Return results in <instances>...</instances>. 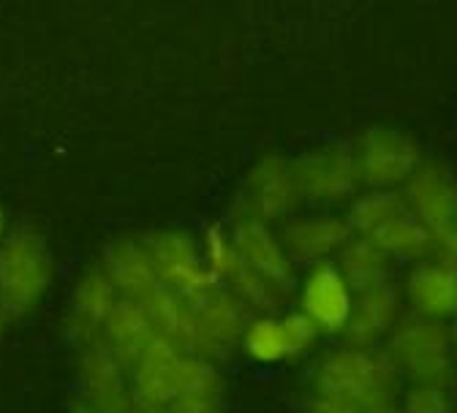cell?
Wrapping results in <instances>:
<instances>
[{
	"mask_svg": "<svg viewBox=\"0 0 457 413\" xmlns=\"http://www.w3.org/2000/svg\"><path fill=\"white\" fill-rule=\"evenodd\" d=\"M368 413H400V405H395V402H389V405H381V408H373V410H368Z\"/></svg>",
	"mask_w": 457,
	"mask_h": 413,
	"instance_id": "31",
	"label": "cell"
},
{
	"mask_svg": "<svg viewBox=\"0 0 457 413\" xmlns=\"http://www.w3.org/2000/svg\"><path fill=\"white\" fill-rule=\"evenodd\" d=\"M335 264L354 293H362L381 283H389V259L365 237H352L340 248Z\"/></svg>",
	"mask_w": 457,
	"mask_h": 413,
	"instance_id": "22",
	"label": "cell"
},
{
	"mask_svg": "<svg viewBox=\"0 0 457 413\" xmlns=\"http://www.w3.org/2000/svg\"><path fill=\"white\" fill-rule=\"evenodd\" d=\"M352 153L360 183L368 186V191H395L397 186H406L425 161L420 145L409 134L386 126L362 131L352 145Z\"/></svg>",
	"mask_w": 457,
	"mask_h": 413,
	"instance_id": "5",
	"label": "cell"
},
{
	"mask_svg": "<svg viewBox=\"0 0 457 413\" xmlns=\"http://www.w3.org/2000/svg\"><path fill=\"white\" fill-rule=\"evenodd\" d=\"M118 302H120V293L112 285L106 272L101 267L87 269L71 293V308L66 316V337L79 351L98 343L104 335V324Z\"/></svg>",
	"mask_w": 457,
	"mask_h": 413,
	"instance_id": "13",
	"label": "cell"
},
{
	"mask_svg": "<svg viewBox=\"0 0 457 413\" xmlns=\"http://www.w3.org/2000/svg\"><path fill=\"white\" fill-rule=\"evenodd\" d=\"M82 402L98 413H134L131 373L109 351L104 340L79 351Z\"/></svg>",
	"mask_w": 457,
	"mask_h": 413,
	"instance_id": "9",
	"label": "cell"
},
{
	"mask_svg": "<svg viewBox=\"0 0 457 413\" xmlns=\"http://www.w3.org/2000/svg\"><path fill=\"white\" fill-rule=\"evenodd\" d=\"M436 253L457 267V223L449 226L446 231L436 234Z\"/></svg>",
	"mask_w": 457,
	"mask_h": 413,
	"instance_id": "29",
	"label": "cell"
},
{
	"mask_svg": "<svg viewBox=\"0 0 457 413\" xmlns=\"http://www.w3.org/2000/svg\"><path fill=\"white\" fill-rule=\"evenodd\" d=\"M384 353L397 376H406L411 384L449 386L457 373V348L452 332L444 324L420 316H406L397 321L386 337Z\"/></svg>",
	"mask_w": 457,
	"mask_h": 413,
	"instance_id": "3",
	"label": "cell"
},
{
	"mask_svg": "<svg viewBox=\"0 0 457 413\" xmlns=\"http://www.w3.org/2000/svg\"><path fill=\"white\" fill-rule=\"evenodd\" d=\"M403 202L433 234H441L457 223V177L438 161H422L403 186Z\"/></svg>",
	"mask_w": 457,
	"mask_h": 413,
	"instance_id": "12",
	"label": "cell"
},
{
	"mask_svg": "<svg viewBox=\"0 0 457 413\" xmlns=\"http://www.w3.org/2000/svg\"><path fill=\"white\" fill-rule=\"evenodd\" d=\"M71 413H98V410H93L90 405H85V402L79 400V402H74V405H71Z\"/></svg>",
	"mask_w": 457,
	"mask_h": 413,
	"instance_id": "32",
	"label": "cell"
},
{
	"mask_svg": "<svg viewBox=\"0 0 457 413\" xmlns=\"http://www.w3.org/2000/svg\"><path fill=\"white\" fill-rule=\"evenodd\" d=\"M6 324H9V318H6L4 310H0V337H4V332H6Z\"/></svg>",
	"mask_w": 457,
	"mask_h": 413,
	"instance_id": "34",
	"label": "cell"
},
{
	"mask_svg": "<svg viewBox=\"0 0 457 413\" xmlns=\"http://www.w3.org/2000/svg\"><path fill=\"white\" fill-rule=\"evenodd\" d=\"M145 308H147L150 321L161 337L171 340L183 353H191V357L204 359V343H202L196 310L191 302L178 297L175 291L158 285L153 297L145 302Z\"/></svg>",
	"mask_w": 457,
	"mask_h": 413,
	"instance_id": "21",
	"label": "cell"
},
{
	"mask_svg": "<svg viewBox=\"0 0 457 413\" xmlns=\"http://www.w3.org/2000/svg\"><path fill=\"white\" fill-rule=\"evenodd\" d=\"M158 337L150 313L145 308V302H134V300H123L114 305L112 316L104 324V335L101 340L109 345V351L123 362V368L131 373L134 365L142 359V353L150 348V343Z\"/></svg>",
	"mask_w": 457,
	"mask_h": 413,
	"instance_id": "20",
	"label": "cell"
},
{
	"mask_svg": "<svg viewBox=\"0 0 457 413\" xmlns=\"http://www.w3.org/2000/svg\"><path fill=\"white\" fill-rule=\"evenodd\" d=\"M134 413H175L171 408H150V410H134Z\"/></svg>",
	"mask_w": 457,
	"mask_h": 413,
	"instance_id": "33",
	"label": "cell"
},
{
	"mask_svg": "<svg viewBox=\"0 0 457 413\" xmlns=\"http://www.w3.org/2000/svg\"><path fill=\"white\" fill-rule=\"evenodd\" d=\"M52 253L44 234L30 226H14L0 243V310L9 321L25 318L38 308L52 283Z\"/></svg>",
	"mask_w": 457,
	"mask_h": 413,
	"instance_id": "2",
	"label": "cell"
},
{
	"mask_svg": "<svg viewBox=\"0 0 457 413\" xmlns=\"http://www.w3.org/2000/svg\"><path fill=\"white\" fill-rule=\"evenodd\" d=\"M370 240L386 259L400 261H425L436 253V234L400 202L395 210H389L368 234Z\"/></svg>",
	"mask_w": 457,
	"mask_h": 413,
	"instance_id": "17",
	"label": "cell"
},
{
	"mask_svg": "<svg viewBox=\"0 0 457 413\" xmlns=\"http://www.w3.org/2000/svg\"><path fill=\"white\" fill-rule=\"evenodd\" d=\"M305 413H368L360 405L340 400V397H329V394H311L305 402Z\"/></svg>",
	"mask_w": 457,
	"mask_h": 413,
	"instance_id": "27",
	"label": "cell"
},
{
	"mask_svg": "<svg viewBox=\"0 0 457 413\" xmlns=\"http://www.w3.org/2000/svg\"><path fill=\"white\" fill-rule=\"evenodd\" d=\"M313 392L349 400L362 410L389 405L397 392V370L376 348H337L313 370Z\"/></svg>",
	"mask_w": 457,
	"mask_h": 413,
	"instance_id": "1",
	"label": "cell"
},
{
	"mask_svg": "<svg viewBox=\"0 0 457 413\" xmlns=\"http://www.w3.org/2000/svg\"><path fill=\"white\" fill-rule=\"evenodd\" d=\"M400 413H454V400L449 386L411 384L400 402Z\"/></svg>",
	"mask_w": 457,
	"mask_h": 413,
	"instance_id": "25",
	"label": "cell"
},
{
	"mask_svg": "<svg viewBox=\"0 0 457 413\" xmlns=\"http://www.w3.org/2000/svg\"><path fill=\"white\" fill-rule=\"evenodd\" d=\"M300 199L303 196L297 188L295 166L280 155H264L245 177V186L235 204V215H245L262 223L289 220Z\"/></svg>",
	"mask_w": 457,
	"mask_h": 413,
	"instance_id": "6",
	"label": "cell"
},
{
	"mask_svg": "<svg viewBox=\"0 0 457 413\" xmlns=\"http://www.w3.org/2000/svg\"><path fill=\"white\" fill-rule=\"evenodd\" d=\"M186 353L166 337H155L131 370L134 410L171 408L183 389Z\"/></svg>",
	"mask_w": 457,
	"mask_h": 413,
	"instance_id": "8",
	"label": "cell"
},
{
	"mask_svg": "<svg viewBox=\"0 0 457 413\" xmlns=\"http://www.w3.org/2000/svg\"><path fill=\"white\" fill-rule=\"evenodd\" d=\"M199 248H202V256L210 267V272L220 280V285H226L232 280L240 267H243V256L237 251V243H235V234L232 228H226L223 223H210L204 226L202 231V240H199Z\"/></svg>",
	"mask_w": 457,
	"mask_h": 413,
	"instance_id": "24",
	"label": "cell"
},
{
	"mask_svg": "<svg viewBox=\"0 0 457 413\" xmlns=\"http://www.w3.org/2000/svg\"><path fill=\"white\" fill-rule=\"evenodd\" d=\"M243 351L259 365H280L289 362V340H286V329H283V318L270 313V316H253L243 332L240 340Z\"/></svg>",
	"mask_w": 457,
	"mask_h": 413,
	"instance_id": "23",
	"label": "cell"
},
{
	"mask_svg": "<svg viewBox=\"0 0 457 413\" xmlns=\"http://www.w3.org/2000/svg\"><path fill=\"white\" fill-rule=\"evenodd\" d=\"M196 310L202 343H204V359L218 362L228 357L243 340L248 321L253 318L243 300H237L228 288H218L207 293L204 300L191 302Z\"/></svg>",
	"mask_w": 457,
	"mask_h": 413,
	"instance_id": "14",
	"label": "cell"
},
{
	"mask_svg": "<svg viewBox=\"0 0 457 413\" xmlns=\"http://www.w3.org/2000/svg\"><path fill=\"white\" fill-rule=\"evenodd\" d=\"M354 300L357 293L352 291L346 277L340 275L332 259L311 264L300 285V310L316 324L319 332H346Z\"/></svg>",
	"mask_w": 457,
	"mask_h": 413,
	"instance_id": "10",
	"label": "cell"
},
{
	"mask_svg": "<svg viewBox=\"0 0 457 413\" xmlns=\"http://www.w3.org/2000/svg\"><path fill=\"white\" fill-rule=\"evenodd\" d=\"M452 337H454V348H457V316H454V329H452Z\"/></svg>",
	"mask_w": 457,
	"mask_h": 413,
	"instance_id": "35",
	"label": "cell"
},
{
	"mask_svg": "<svg viewBox=\"0 0 457 413\" xmlns=\"http://www.w3.org/2000/svg\"><path fill=\"white\" fill-rule=\"evenodd\" d=\"M232 234H235V243H237L243 261L253 272H259L283 300L289 297L297 283L295 261L289 253H286L280 237L270 228V223H262V220H253L245 215H235Z\"/></svg>",
	"mask_w": 457,
	"mask_h": 413,
	"instance_id": "11",
	"label": "cell"
},
{
	"mask_svg": "<svg viewBox=\"0 0 457 413\" xmlns=\"http://www.w3.org/2000/svg\"><path fill=\"white\" fill-rule=\"evenodd\" d=\"M300 196L316 204L346 202L360 188V174L349 145H327L305 153L295 163Z\"/></svg>",
	"mask_w": 457,
	"mask_h": 413,
	"instance_id": "7",
	"label": "cell"
},
{
	"mask_svg": "<svg viewBox=\"0 0 457 413\" xmlns=\"http://www.w3.org/2000/svg\"><path fill=\"white\" fill-rule=\"evenodd\" d=\"M354 237L346 218H337L329 212L316 215H300L289 218L280 228V243L292 261L319 264L329 261V256H337L340 248Z\"/></svg>",
	"mask_w": 457,
	"mask_h": 413,
	"instance_id": "15",
	"label": "cell"
},
{
	"mask_svg": "<svg viewBox=\"0 0 457 413\" xmlns=\"http://www.w3.org/2000/svg\"><path fill=\"white\" fill-rule=\"evenodd\" d=\"M101 269L106 272V277L118 288L123 300L147 302L155 293V288L161 285L147 245L134 237L114 240L104 253Z\"/></svg>",
	"mask_w": 457,
	"mask_h": 413,
	"instance_id": "18",
	"label": "cell"
},
{
	"mask_svg": "<svg viewBox=\"0 0 457 413\" xmlns=\"http://www.w3.org/2000/svg\"><path fill=\"white\" fill-rule=\"evenodd\" d=\"M280 318H283L286 340H289V353H292V359L305 357V353H308V351L316 345V340H319L316 324H313L303 310L286 313V316H280Z\"/></svg>",
	"mask_w": 457,
	"mask_h": 413,
	"instance_id": "26",
	"label": "cell"
},
{
	"mask_svg": "<svg viewBox=\"0 0 457 413\" xmlns=\"http://www.w3.org/2000/svg\"><path fill=\"white\" fill-rule=\"evenodd\" d=\"M406 297L414 316L428 321H449L457 316V267L444 256L417 261L406 277Z\"/></svg>",
	"mask_w": 457,
	"mask_h": 413,
	"instance_id": "16",
	"label": "cell"
},
{
	"mask_svg": "<svg viewBox=\"0 0 457 413\" xmlns=\"http://www.w3.org/2000/svg\"><path fill=\"white\" fill-rule=\"evenodd\" d=\"M400 316V293L392 283H381L370 291L357 293L354 310L346 326V345L354 348H376L381 340L392 335Z\"/></svg>",
	"mask_w": 457,
	"mask_h": 413,
	"instance_id": "19",
	"label": "cell"
},
{
	"mask_svg": "<svg viewBox=\"0 0 457 413\" xmlns=\"http://www.w3.org/2000/svg\"><path fill=\"white\" fill-rule=\"evenodd\" d=\"M145 245L150 251L161 285L175 291L186 302H199L207 293L223 288L220 280L210 272L202 248L191 234L180 228H166L150 234Z\"/></svg>",
	"mask_w": 457,
	"mask_h": 413,
	"instance_id": "4",
	"label": "cell"
},
{
	"mask_svg": "<svg viewBox=\"0 0 457 413\" xmlns=\"http://www.w3.org/2000/svg\"><path fill=\"white\" fill-rule=\"evenodd\" d=\"M12 228H9V215H6V207L0 204V243L6 240V234H9Z\"/></svg>",
	"mask_w": 457,
	"mask_h": 413,
	"instance_id": "30",
	"label": "cell"
},
{
	"mask_svg": "<svg viewBox=\"0 0 457 413\" xmlns=\"http://www.w3.org/2000/svg\"><path fill=\"white\" fill-rule=\"evenodd\" d=\"M175 413H220V400L212 397H180L171 405Z\"/></svg>",
	"mask_w": 457,
	"mask_h": 413,
	"instance_id": "28",
	"label": "cell"
}]
</instances>
